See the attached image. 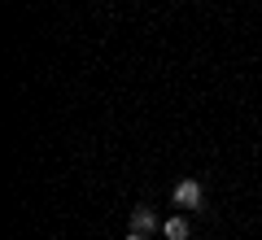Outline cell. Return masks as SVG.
Instances as JSON below:
<instances>
[{"label":"cell","instance_id":"6da1fadb","mask_svg":"<svg viewBox=\"0 0 262 240\" xmlns=\"http://www.w3.org/2000/svg\"><path fill=\"white\" fill-rule=\"evenodd\" d=\"M201 201H206V188L196 184V179H184V184L175 188V205L179 210H201Z\"/></svg>","mask_w":262,"mask_h":240},{"label":"cell","instance_id":"7a4b0ae2","mask_svg":"<svg viewBox=\"0 0 262 240\" xmlns=\"http://www.w3.org/2000/svg\"><path fill=\"white\" fill-rule=\"evenodd\" d=\"M131 231H144V236H149V231H162L158 210H153V205H136V210H131Z\"/></svg>","mask_w":262,"mask_h":240},{"label":"cell","instance_id":"3957f363","mask_svg":"<svg viewBox=\"0 0 262 240\" xmlns=\"http://www.w3.org/2000/svg\"><path fill=\"white\" fill-rule=\"evenodd\" d=\"M162 236H166V240H188V236H192V227H188L184 214H175V219H162Z\"/></svg>","mask_w":262,"mask_h":240},{"label":"cell","instance_id":"277c9868","mask_svg":"<svg viewBox=\"0 0 262 240\" xmlns=\"http://www.w3.org/2000/svg\"><path fill=\"white\" fill-rule=\"evenodd\" d=\"M122 240H149V236H144V231H127Z\"/></svg>","mask_w":262,"mask_h":240}]
</instances>
